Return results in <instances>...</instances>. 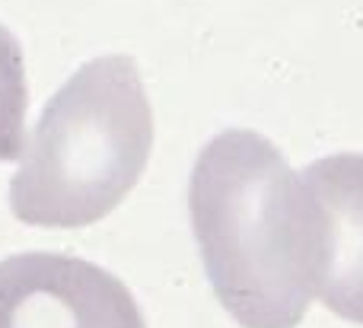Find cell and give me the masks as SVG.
<instances>
[{"instance_id":"cell-1","label":"cell","mask_w":363,"mask_h":328,"mask_svg":"<svg viewBox=\"0 0 363 328\" xmlns=\"http://www.w3.org/2000/svg\"><path fill=\"white\" fill-rule=\"evenodd\" d=\"M188 210L220 306L242 328H296L315 297L319 217L268 137L223 131L198 153Z\"/></svg>"},{"instance_id":"cell-2","label":"cell","mask_w":363,"mask_h":328,"mask_svg":"<svg viewBox=\"0 0 363 328\" xmlns=\"http://www.w3.org/2000/svg\"><path fill=\"white\" fill-rule=\"evenodd\" d=\"M153 112L138 64L128 55L86 61L45 106L10 208L29 227H89L108 217L144 176Z\"/></svg>"},{"instance_id":"cell-3","label":"cell","mask_w":363,"mask_h":328,"mask_svg":"<svg viewBox=\"0 0 363 328\" xmlns=\"http://www.w3.org/2000/svg\"><path fill=\"white\" fill-rule=\"evenodd\" d=\"M0 328H147L115 274L57 252L0 261Z\"/></svg>"},{"instance_id":"cell-4","label":"cell","mask_w":363,"mask_h":328,"mask_svg":"<svg viewBox=\"0 0 363 328\" xmlns=\"http://www.w3.org/2000/svg\"><path fill=\"white\" fill-rule=\"evenodd\" d=\"M319 217L315 297L363 325V153H335L303 172Z\"/></svg>"},{"instance_id":"cell-5","label":"cell","mask_w":363,"mask_h":328,"mask_svg":"<svg viewBox=\"0 0 363 328\" xmlns=\"http://www.w3.org/2000/svg\"><path fill=\"white\" fill-rule=\"evenodd\" d=\"M26 64L16 35L0 26V163L26 150Z\"/></svg>"}]
</instances>
